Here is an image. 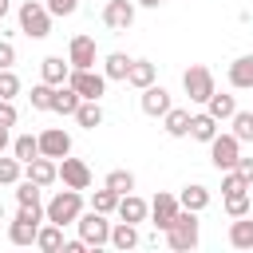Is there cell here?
Here are the masks:
<instances>
[{"instance_id":"277c9868","label":"cell","mask_w":253,"mask_h":253,"mask_svg":"<svg viewBox=\"0 0 253 253\" xmlns=\"http://www.w3.org/2000/svg\"><path fill=\"white\" fill-rule=\"evenodd\" d=\"M166 245L186 253V249H198V213L194 210H178L174 225L166 229Z\"/></svg>"},{"instance_id":"8992f818","label":"cell","mask_w":253,"mask_h":253,"mask_svg":"<svg viewBox=\"0 0 253 253\" xmlns=\"http://www.w3.org/2000/svg\"><path fill=\"white\" fill-rule=\"evenodd\" d=\"M237 158H241V142H237V134L229 130V134H213L210 138V162L217 166V170H233L237 166Z\"/></svg>"},{"instance_id":"7dc6e473","label":"cell","mask_w":253,"mask_h":253,"mask_svg":"<svg viewBox=\"0 0 253 253\" xmlns=\"http://www.w3.org/2000/svg\"><path fill=\"white\" fill-rule=\"evenodd\" d=\"M134 4H142V8H158L162 0H134Z\"/></svg>"},{"instance_id":"ee69618b","label":"cell","mask_w":253,"mask_h":253,"mask_svg":"<svg viewBox=\"0 0 253 253\" xmlns=\"http://www.w3.org/2000/svg\"><path fill=\"white\" fill-rule=\"evenodd\" d=\"M87 249V241L83 237H75V241H63V253H83Z\"/></svg>"},{"instance_id":"e0dca14e","label":"cell","mask_w":253,"mask_h":253,"mask_svg":"<svg viewBox=\"0 0 253 253\" xmlns=\"http://www.w3.org/2000/svg\"><path fill=\"white\" fill-rule=\"evenodd\" d=\"M229 87L253 91V51H249V55H237V59L229 63Z\"/></svg>"},{"instance_id":"f546056e","label":"cell","mask_w":253,"mask_h":253,"mask_svg":"<svg viewBox=\"0 0 253 253\" xmlns=\"http://www.w3.org/2000/svg\"><path fill=\"white\" fill-rule=\"evenodd\" d=\"M12 154H16L20 162H32V158L40 154V138H36V134H16V138H12Z\"/></svg>"},{"instance_id":"6da1fadb","label":"cell","mask_w":253,"mask_h":253,"mask_svg":"<svg viewBox=\"0 0 253 253\" xmlns=\"http://www.w3.org/2000/svg\"><path fill=\"white\" fill-rule=\"evenodd\" d=\"M79 213H83V190H71V186H63L59 194H51V202L43 206V217L55 221V225H75Z\"/></svg>"},{"instance_id":"f6af8a7d","label":"cell","mask_w":253,"mask_h":253,"mask_svg":"<svg viewBox=\"0 0 253 253\" xmlns=\"http://www.w3.org/2000/svg\"><path fill=\"white\" fill-rule=\"evenodd\" d=\"M8 146H12V138H8V126H0V154H4Z\"/></svg>"},{"instance_id":"ac0fdd59","label":"cell","mask_w":253,"mask_h":253,"mask_svg":"<svg viewBox=\"0 0 253 253\" xmlns=\"http://www.w3.org/2000/svg\"><path fill=\"white\" fill-rule=\"evenodd\" d=\"M63 225H55V221H47L43 217V225H40V233H36V249H43V253H59L63 249Z\"/></svg>"},{"instance_id":"e575fe53","label":"cell","mask_w":253,"mask_h":253,"mask_svg":"<svg viewBox=\"0 0 253 253\" xmlns=\"http://www.w3.org/2000/svg\"><path fill=\"white\" fill-rule=\"evenodd\" d=\"M115 206H119V194H115L111 186H103V190L91 194V210H99V213H115Z\"/></svg>"},{"instance_id":"8d00e7d4","label":"cell","mask_w":253,"mask_h":253,"mask_svg":"<svg viewBox=\"0 0 253 253\" xmlns=\"http://www.w3.org/2000/svg\"><path fill=\"white\" fill-rule=\"evenodd\" d=\"M28 99H32V107H36V111H51V99H55V87H51V83H36Z\"/></svg>"},{"instance_id":"44dd1931","label":"cell","mask_w":253,"mask_h":253,"mask_svg":"<svg viewBox=\"0 0 253 253\" xmlns=\"http://www.w3.org/2000/svg\"><path fill=\"white\" fill-rule=\"evenodd\" d=\"M126 71H130V55H126V51H111V55L103 59L107 83H126Z\"/></svg>"},{"instance_id":"9a60e30c","label":"cell","mask_w":253,"mask_h":253,"mask_svg":"<svg viewBox=\"0 0 253 253\" xmlns=\"http://www.w3.org/2000/svg\"><path fill=\"white\" fill-rule=\"evenodd\" d=\"M178 210H182V206H178V198H174V194H158V198L150 202V217H154V229H162V233H166V229L174 225Z\"/></svg>"},{"instance_id":"2e32d148","label":"cell","mask_w":253,"mask_h":253,"mask_svg":"<svg viewBox=\"0 0 253 253\" xmlns=\"http://www.w3.org/2000/svg\"><path fill=\"white\" fill-rule=\"evenodd\" d=\"M115 213L123 217V221H130V225H138V221H146V213H150V202H142L134 190L130 194H123L119 198V206H115Z\"/></svg>"},{"instance_id":"4fadbf2b","label":"cell","mask_w":253,"mask_h":253,"mask_svg":"<svg viewBox=\"0 0 253 253\" xmlns=\"http://www.w3.org/2000/svg\"><path fill=\"white\" fill-rule=\"evenodd\" d=\"M138 107H142V115H150V119H162L174 103H170V91L166 87H158V83H150V87H142V99H138Z\"/></svg>"},{"instance_id":"c3c4849f","label":"cell","mask_w":253,"mask_h":253,"mask_svg":"<svg viewBox=\"0 0 253 253\" xmlns=\"http://www.w3.org/2000/svg\"><path fill=\"white\" fill-rule=\"evenodd\" d=\"M0 221H4V202H0Z\"/></svg>"},{"instance_id":"30bf717a","label":"cell","mask_w":253,"mask_h":253,"mask_svg":"<svg viewBox=\"0 0 253 253\" xmlns=\"http://www.w3.org/2000/svg\"><path fill=\"white\" fill-rule=\"evenodd\" d=\"M103 24L111 32H126L134 24V0H107L103 4Z\"/></svg>"},{"instance_id":"7402d4cb","label":"cell","mask_w":253,"mask_h":253,"mask_svg":"<svg viewBox=\"0 0 253 253\" xmlns=\"http://www.w3.org/2000/svg\"><path fill=\"white\" fill-rule=\"evenodd\" d=\"M162 126H166L170 138H186V134H190V111H186V107H170V111L162 115Z\"/></svg>"},{"instance_id":"cb8c5ba5","label":"cell","mask_w":253,"mask_h":253,"mask_svg":"<svg viewBox=\"0 0 253 253\" xmlns=\"http://www.w3.org/2000/svg\"><path fill=\"white\" fill-rule=\"evenodd\" d=\"M83 130H95V126H103V107H99V99H83L79 103V111L71 115Z\"/></svg>"},{"instance_id":"5bb4252c","label":"cell","mask_w":253,"mask_h":253,"mask_svg":"<svg viewBox=\"0 0 253 253\" xmlns=\"http://www.w3.org/2000/svg\"><path fill=\"white\" fill-rule=\"evenodd\" d=\"M24 174L36 182V186H51V182H59V166H55V158H47V154H36L32 162H24Z\"/></svg>"},{"instance_id":"ba28073f","label":"cell","mask_w":253,"mask_h":253,"mask_svg":"<svg viewBox=\"0 0 253 253\" xmlns=\"http://www.w3.org/2000/svg\"><path fill=\"white\" fill-rule=\"evenodd\" d=\"M67 83L75 87V95H79V99H103V91H107V75H103V71H91V67L71 71V75H67Z\"/></svg>"},{"instance_id":"681fc988","label":"cell","mask_w":253,"mask_h":253,"mask_svg":"<svg viewBox=\"0 0 253 253\" xmlns=\"http://www.w3.org/2000/svg\"><path fill=\"white\" fill-rule=\"evenodd\" d=\"M249 111H253V107H249Z\"/></svg>"},{"instance_id":"d6a6232c","label":"cell","mask_w":253,"mask_h":253,"mask_svg":"<svg viewBox=\"0 0 253 253\" xmlns=\"http://www.w3.org/2000/svg\"><path fill=\"white\" fill-rule=\"evenodd\" d=\"M249 206H253L249 190H233V194H225V213H229V217H245Z\"/></svg>"},{"instance_id":"60d3db41","label":"cell","mask_w":253,"mask_h":253,"mask_svg":"<svg viewBox=\"0 0 253 253\" xmlns=\"http://www.w3.org/2000/svg\"><path fill=\"white\" fill-rule=\"evenodd\" d=\"M16 119H20V115H16L12 99H0V126H8V130H12V126H16Z\"/></svg>"},{"instance_id":"ab89813d","label":"cell","mask_w":253,"mask_h":253,"mask_svg":"<svg viewBox=\"0 0 253 253\" xmlns=\"http://www.w3.org/2000/svg\"><path fill=\"white\" fill-rule=\"evenodd\" d=\"M43 4H47L51 16H71V12L79 8V0H43Z\"/></svg>"},{"instance_id":"d590c367","label":"cell","mask_w":253,"mask_h":253,"mask_svg":"<svg viewBox=\"0 0 253 253\" xmlns=\"http://www.w3.org/2000/svg\"><path fill=\"white\" fill-rule=\"evenodd\" d=\"M20 170H24V162L12 154V158H4L0 154V186H16L20 182Z\"/></svg>"},{"instance_id":"484cf974","label":"cell","mask_w":253,"mask_h":253,"mask_svg":"<svg viewBox=\"0 0 253 253\" xmlns=\"http://www.w3.org/2000/svg\"><path fill=\"white\" fill-rule=\"evenodd\" d=\"M229 245L233 249H253V221H249V213L229 221Z\"/></svg>"},{"instance_id":"1f68e13d","label":"cell","mask_w":253,"mask_h":253,"mask_svg":"<svg viewBox=\"0 0 253 253\" xmlns=\"http://www.w3.org/2000/svg\"><path fill=\"white\" fill-rule=\"evenodd\" d=\"M16 202H20V206H40V202H43V186H36L32 178L16 182Z\"/></svg>"},{"instance_id":"836d02e7","label":"cell","mask_w":253,"mask_h":253,"mask_svg":"<svg viewBox=\"0 0 253 253\" xmlns=\"http://www.w3.org/2000/svg\"><path fill=\"white\" fill-rule=\"evenodd\" d=\"M103 186H111V190L123 198V194H130V190H134V174H130V170H111Z\"/></svg>"},{"instance_id":"d4e9b609","label":"cell","mask_w":253,"mask_h":253,"mask_svg":"<svg viewBox=\"0 0 253 253\" xmlns=\"http://www.w3.org/2000/svg\"><path fill=\"white\" fill-rule=\"evenodd\" d=\"M217 134V119L210 115V111H198V115H190V138H198V142H210Z\"/></svg>"},{"instance_id":"3957f363","label":"cell","mask_w":253,"mask_h":253,"mask_svg":"<svg viewBox=\"0 0 253 253\" xmlns=\"http://www.w3.org/2000/svg\"><path fill=\"white\" fill-rule=\"evenodd\" d=\"M16 16H20V32H24L28 40H43V36H51V12H47V4H40V0H24Z\"/></svg>"},{"instance_id":"bcb514c9","label":"cell","mask_w":253,"mask_h":253,"mask_svg":"<svg viewBox=\"0 0 253 253\" xmlns=\"http://www.w3.org/2000/svg\"><path fill=\"white\" fill-rule=\"evenodd\" d=\"M8 8H12V0H0V20L8 16Z\"/></svg>"},{"instance_id":"f35d334b","label":"cell","mask_w":253,"mask_h":253,"mask_svg":"<svg viewBox=\"0 0 253 253\" xmlns=\"http://www.w3.org/2000/svg\"><path fill=\"white\" fill-rule=\"evenodd\" d=\"M233 190H253L237 170H221V194H233Z\"/></svg>"},{"instance_id":"74e56055","label":"cell","mask_w":253,"mask_h":253,"mask_svg":"<svg viewBox=\"0 0 253 253\" xmlns=\"http://www.w3.org/2000/svg\"><path fill=\"white\" fill-rule=\"evenodd\" d=\"M16 95H20V75L12 67H4L0 71V99H16Z\"/></svg>"},{"instance_id":"ffe728a7","label":"cell","mask_w":253,"mask_h":253,"mask_svg":"<svg viewBox=\"0 0 253 253\" xmlns=\"http://www.w3.org/2000/svg\"><path fill=\"white\" fill-rule=\"evenodd\" d=\"M178 206H182V210H194V213H202V210L210 206V190H206L202 182H190V186H182V194H178Z\"/></svg>"},{"instance_id":"8fae6325","label":"cell","mask_w":253,"mask_h":253,"mask_svg":"<svg viewBox=\"0 0 253 253\" xmlns=\"http://www.w3.org/2000/svg\"><path fill=\"white\" fill-rule=\"evenodd\" d=\"M95 59H99L95 40H91V36H71V43H67V63H71V71H79V67H95Z\"/></svg>"},{"instance_id":"52a82bcc","label":"cell","mask_w":253,"mask_h":253,"mask_svg":"<svg viewBox=\"0 0 253 253\" xmlns=\"http://www.w3.org/2000/svg\"><path fill=\"white\" fill-rule=\"evenodd\" d=\"M75 225H79V237H83L87 245H95V249L111 241V221H107V213H99V210L79 213V217H75Z\"/></svg>"},{"instance_id":"7a4b0ae2","label":"cell","mask_w":253,"mask_h":253,"mask_svg":"<svg viewBox=\"0 0 253 253\" xmlns=\"http://www.w3.org/2000/svg\"><path fill=\"white\" fill-rule=\"evenodd\" d=\"M40 225H43V206H20L16 217L8 221V241L12 245H36Z\"/></svg>"},{"instance_id":"5b68a950","label":"cell","mask_w":253,"mask_h":253,"mask_svg":"<svg viewBox=\"0 0 253 253\" xmlns=\"http://www.w3.org/2000/svg\"><path fill=\"white\" fill-rule=\"evenodd\" d=\"M182 87H186V95H190V103H206L217 87H213V71L206 67V63H190L186 71H182Z\"/></svg>"},{"instance_id":"4316f807","label":"cell","mask_w":253,"mask_h":253,"mask_svg":"<svg viewBox=\"0 0 253 253\" xmlns=\"http://www.w3.org/2000/svg\"><path fill=\"white\" fill-rule=\"evenodd\" d=\"M154 75H158V71H154V63H150V59H130V71H126V83L142 91V87H150V83H154Z\"/></svg>"},{"instance_id":"603a6c76","label":"cell","mask_w":253,"mask_h":253,"mask_svg":"<svg viewBox=\"0 0 253 253\" xmlns=\"http://www.w3.org/2000/svg\"><path fill=\"white\" fill-rule=\"evenodd\" d=\"M79 103H83V99L75 95V87H71V83H59V87H55V99H51V111H55V115H75Z\"/></svg>"},{"instance_id":"f1b7e54d","label":"cell","mask_w":253,"mask_h":253,"mask_svg":"<svg viewBox=\"0 0 253 253\" xmlns=\"http://www.w3.org/2000/svg\"><path fill=\"white\" fill-rule=\"evenodd\" d=\"M107 245H115V249H134V245H138V229L119 217V225H111V241H107Z\"/></svg>"},{"instance_id":"7bdbcfd3","label":"cell","mask_w":253,"mask_h":253,"mask_svg":"<svg viewBox=\"0 0 253 253\" xmlns=\"http://www.w3.org/2000/svg\"><path fill=\"white\" fill-rule=\"evenodd\" d=\"M233 170H237V174H241V178L253 186V158H237V166H233Z\"/></svg>"},{"instance_id":"b9f144b4","label":"cell","mask_w":253,"mask_h":253,"mask_svg":"<svg viewBox=\"0 0 253 253\" xmlns=\"http://www.w3.org/2000/svg\"><path fill=\"white\" fill-rule=\"evenodd\" d=\"M12 63H16V47H12L8 40H0V71H4V67H12Z\"/></svg>"},{"instance_id":"9c48e42d","label":"cell","mask_w":253,"mask_h":253,"mask_svg":"<svg viewBox=\"0 0 253 253\" xmlns=\"http://www.w3.org/2000/svg\"><path fill=\"white\" fill-rule=\"evenodd\" d=\"M55 166H59V182H63V186H71V190H87V186H91V166H87L83 158L63 154Z\"/></svg>"},{"instance_id":"83f0119b","label":"cell","mask_w":253,"mask_h":253,"mask_svg":"<svg viewBox=\"0 0 253 253\" xmlns=\"http://www.w3.org/2000/svg\"><path fill=\"white\" fill-rule=\"evenodd\" d=\"M206 111H210L217 123H229V115L237 111V99H233V95H221V91H213V95L206 99Z\"/></svg>"},{"instance_id":"d6986e66","label":"cell","mask_w":253,"mask_h":253,"mask_svg":"<svg viewBox=\"0 0 253 253\" xmlns=\"http://www.w3.org/2000/svg\"><path fill=\"white\" fill-rule=\"evenodd\" d=\"M40 75H43V83L59 87V83H67V75H71V63H67L63 55H47V59L40 63Z\"/></svg>"},{"instance_id":"7c38bea8","label":"cell","mask_w":253,"mask_h":253,"mask_svg":"<svg viewBox=\"0 0 253 253\" xmlns=\"http://www.w3.org/2000/svg\"><path fill=\"white\" fill-rule=\"evenodd\" d=\"M40 138V154H47V158H63V154H71V134L63 130V126H47L43 134H36Z\"/></svg>"},{"instance_id":"4dcf8cb0","label":"cell","mask_w":253,"mask_h":253,"mask_svg":"<svg viewBox=\"0 0 253 253\" xmlns=\"http://www.w3.org/2000/svg\"><path fill=\"white\" fill-rule=\"evenodd\" d=\"M229 126H233L237 142H253V111H233L229 115Z\"/></svg>"}]
</instances>
